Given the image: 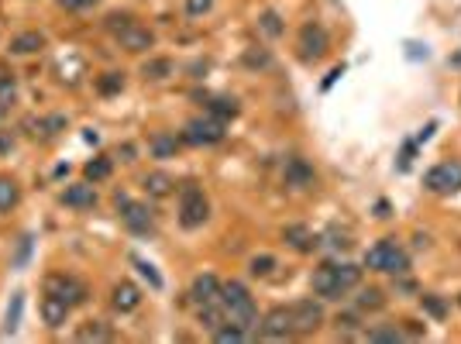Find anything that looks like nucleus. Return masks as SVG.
Returning <instances> with one entry per match:
<instances>
[{"label":"nucleus","instance_id":"b1692460","mask_svg":"<svg viewBox=\"0 0 461 344\" xmlns=\"http://www.w3.org/2000/svg\"><path fill=\"white\" fill-rule=\"evenodd\" d=\"M207 110H210V117H217V121L238 117V100H234V96H213Z\"/></svg>","mask_w":461,"mask_h":344},{"label":"nucleus","instance_id":"aec40b11","mask_svg":"<svg viewBox=\"0 0 461 344\" xmlns=\"http://www.w3.org/2000/svg\"><path fill=\"white\" fill-rule=\"evenodd\" d=\"M148 152H152L155 159H172V155L179 152V138L162 131V134H155V138L148 141Z\"/></svg>","mask_w":461,"mask_h":344},{"label":"nucleus","instance_id":"6e6552de","mask_svg":"<svg viewBox=\"0 0 461 344\" xmlns=\"http://www.w3.org/2000/svg\"><path fill=\"white\" fill-rule=\"evenodd\" d=\"M224 138V121H217V117H193L186 128H183V141H190V145H217Z\"/></svg>","mask_w":461,"mask_h":344},{"label":"nucleus","instance_id":"4468645a","mask_svg":"<svg viewBox=\"0 0 461 344\" xmlns=\"http://www.w3.org/2000/svg\"><path fill=\"white\" fill-rule=\"evenodd\" d=\"M190 296H193L197 306L217 303V300H220V282H217V275H210V272L197 275V279H193V286H190Z\"/></svg>","mask_w":461,"mask_h":344},{"label":"nucleus","instance_id":"f03ea898","mask_svg":"<svg viewBox=\"0 0 461 344\" xmlns=\"http://www.w3.org/2000/svg\"><path fill=\"white\" fill-rule=\"evenodd\" d=\"M220 306H224V320L227 324H238L241 331H248L252 334L255 327H258V310H255V300L252 293L241 286V282H224L220 286Z\"/></svg>","mask_w":461,"mask_h":344},{"label":"nucleus","instance_id":"79ce46f5","mask_svg":"<svg viewBox=\"0 0 461 344\" xmlns=\"http://www.w3.org/2000/svg\"><path fill=\"white\" fill-rule=\"evenodd\" d=\"M210 3H213V0H186V10H190V14H207Z\"/></svg>","mask_w":461,"mask_h":344},{"label":"nucleus","instance_id":"f704fd0d","mask_svg":"<svg viewBox=\"0 0 461 344\" xmlns=\"http://www.w3.org/2000/svg\"><path fill=\"white\" fill-rule=\"evenodd\" d=\"M337 338H358V317L355 313L337 317Z\"/></svg>","mask_w":461,"mask_h":344},{"label":"nucleus","instance_id":"473e14b6","mask_svg":"<svg viewBox=\"0 0 461 344\" xmlns=\"http://www.w3.org/2000/svg\"><path fill=\"white\" fill-rule=\"evenodd\" d=\"M382 306H385L382 289H362L358 293V310H382Z\"/></svg>","mask_w":461,"mask_h":344},{"label":"nucleus","instance_id":"49530a36","mask_svg":"<svg viewBox=\"0 0 461 344\" xmlns=\"http://www.w3.org/2000/svg\"><path fill=\"white\" fill-rule=\"evenodd\" d=\"M0 117H3V103H0Z\"/></svg>","mask_w":461,"mask_h":344},{"label":"nucleus","instance_id":"c03bdc74","mask_svg":"<svg viewBox=\"0 0 461 344\" xmlns=\"http://www.w3.org/2000/svg\"><path fill=\"white\" fill-rule=\"evenodd\" d=\"M62 7H80V0H59Z\"/></svg>","mask_w":461,"mask_h":344},{"label":"nucleus","instance_id":"a211bd4d","mask_svg":"<svg viewBox=\"0 0 461 344\" xmlns=\"http://www.w3.org/2000/svg\"><path fill=\"white\" fill-rule=\"evenodd\" d=\"M283 238L293 245L296 252H313V248H317V234H313L310 227H303V224H290V227L283 231Z\"/></svg>","mask_w":461,"mask_h":344},{"label":"nucleus","instance_id":"2f4dec72","mask_svg":"<svg viewBox=\"0 0 461 344\" xmlns=\"http://www.w3.org/2000/svg\"><path fill=\"white\" fill-rule=\"evenodd\" d=\"M121 86H125V76H121V73H104V76L97 80V89H100L104 96H111V93H121Z\"/></svg>","mask_w":461,"mask_h":344},{"label":"nucleus","instance_id":"ea45409f","mask_svg":"<svg viewBox=\"0 0 461 344\" xmlns=\"http://www.w3.org/2000/svg\"><path fill=\"white\" fill-rule=\"evenodd\" d=\"M14 93H17V89H14V80H0V103H3V107L14 100Z\"/></svg>","mask_w":461,"mask_h":344},{"label":"nucleus","instance_id":"412c9836","mask_svg":"<svg viewBox=\"0 0 461 344\" xmlns=\"http://www.w3.org/2000/svg\"><path fill=\"white\" fill-rule=\"evenodd\" d=\"M38 48H45L42 31H24V35H17V38L10 42V52H14V55H31V52H38Z\"/></svg>","mask_w":461,"mask_h":344},{"label":"nucleus","instance_id":"bb28decb","mask_svg":"<svg viewBox=\"0 0 461 344\" xmlns=\"http://www.w3.org/2000/svg\"><path fill=\"white\" fill-rule=\"evenodd\" d=\"M59 131H66V117L62 114H52V117L35 121V134H42V138H55Z\"/></svg>","mask_w":461,"mask_h":344},{"label":"nucleus","instance_id":"c9c22d12","mask_svg":"<svg viewBox=\"0 0 461 344\" xmlns=\"http://www.w3.org/2000/svg\"><path fill=\"white\" fill-rule=\"evenodd\" d=\"M169 73H172V62H169V59H155V62L145 66V76H148V80H166Z\"/></svg>","mask_w":461,"mask_h":344},{"label":"nucleus","instance_id":"7c9ffc66","mask_svg":"<svg viewBox=\"0 0 461 344\" xmlns=\"http://www.w3.org/2000/svg\"><path fill=\"white\" fill-rule=\"evenodd\" d=\"M420 303H423V310L434 317V320H444L448 317V303L441 300V296H434V293H427V296H420Z\"/></svg>","mask_w":461,"mask_h":344},{"label":"nucleus","instance_id":"f257e3e1","mask_svg":"<svg viewBox=\"0 0 461 344\" xmlns=\"http://www.w3.org/2000/svg\"><path fill=\"white\" fill-rule=\"evenodd\" d=\"M362 282V268L358 265H334V261H327V265H320L317 272H313V293L317 296H324V300H341L348 289H355Z\"/></svg>","mask_w":461,"mask_h":344},{"label":"nucleus","instance_id":"1a4fd4ad","mask_svg":"<svg viewBox=\"0 0 461 344\" xmlns=\"http://www.w3.org/2000/svg\"><path fill=\"white\" fill-rule=\"evenodd\" d=\"M114 207H118V214L125 217V224L134 231V234H148V231H152V210L141 207V203H134L127 193H118V196H114Z\"/></svg>","mask_w":461,"mask_h":344},{"label":"nucleus","instance_id":"20e7f679","mask_svg":"<svg viewBox=\"0 0 461 344\" xmlns=\"http://www.w3.org/2000/svg\"><path fill=\"white\" fill-rule=\"evenodd\" d=\"M207 217H210V203H207V196H204V189L193 186V182H186L183 193H179V224L193 231V227H204Z\"/></svg>","mask_w":461,"mask_h":344},{"label":"nucleus","instance_id":"cd10ccee","mask_svg":"<svg viewBox=\"0 0 461 344\" xmlns=\"http://www.w3.org/2000/svg\"><path fill=\"white\" fill-rule=\"evenodd\" d=\"M213 341H220V344H238V341H248V331H241L238 324H220L217 331H213Z\"/></svg>","mask_w":461,"mask_h":344},{"label":"nucleus","instance_id":"423d86ee","mask_svg":"<svg viewBox=\"0 0 461 344\" xmlns=\"http://www.w3.org/2000/svg\"><path fill=\"white\" fill-rule=\"evenodd\" d=\"M423 186L430 193H455V189H461V162H437L423 175Z\"/></svg>","mask_w":461,"mask_h":344},{"label":"nucleus","instance_id":"9d476101","mask_svg":"<svg viewBox=\"0 0 461 344\" xmlns=\"http://www.w3.org/2000/svg\"><path fill=\"white\" fill-rule=\"evenodd\" d=\"M45 293L62 296L69 306H80V303H86V286L80 282V279H73V275H62V272H55V275H48V279H45Z\"/></svg>","mask_w":461,"mask_h":344},{"label":"nucleus","instance_id":"58836bf2","mask_svg":"<svg viewBox=\"0 0 461 344\" xmlns=\"http://www.w3.org/2000/svg\"><path fill=\"white\" fill-rule=\"evenodd\" d=\"M127 24H131V14H111V17H107V28H111L114 35H118L121 28H127Z\"/></svg>","mask_w":461,"mask_h":344},{"label":"nucleus","instance_id":"c756f323","mask_svg":"<svg viewBox=\"0 0 461 344\" xmlns=\"http://www.w3.org/2000/svg\"><path fill=\"white\" fill-rule=\"evenodd\" d=\"M134 268H138V272L148 279V286H152V289H162V286H166V282H162V275L155 272V265H152V261H145V258L134 255Z\"/></svg>","mask_w":461,"mask_h":344},{"label":"nucleus","instance_id":"0eeeda50","mask_svg":"<svg viewBox=\"0 0 461 344\" xmlns=\"http://www.w3.org/2000/svg\"><path fill=\"white\" fill-rule=\"evenodd\" d=\"M327 48H331V38L320 24H303V31H299V59L303 62H320L327 55Z\"/></svg>","mask_w":461,"mask_h":344},{"label":"nucleus","instance_id":"e433bc0d","mask_svg":"<svg viewBox=\"0 0 461 344\" xmlns=\"http://www.w3.org/2000/svg\"><path fill=\"white\" fill-rule=\"evenodd\" d=\"M272 268H276V258L272 255H255L252 261H248V272H252V275H269Z\"/></svg>","mask_w":461,"mask_h":344},{"label":"nucleus","instance_id":"9b49d317","mask_svg":"<svg viewBox=\"0 0 461 344\" xmlns=\"http://www.w3.org/2000/svg\"><path fill=\"white\" fill-rule=\"evenodd\" d=\"M258 334H262V338H272V341L290 338V334H293V317H290V306H276V310H269V313L262 317V324H258Z\"/></svg>","mask_w":461,"mask_h":344},{"label":"nucleus","instance_id":"f8f14e48","mask_svg":"<svg viewBox=\"0 0 461 344\" xmlns=\"http://www.w3.org/2000/svg\"><path fill=\"white\" fill-rule=\"evenodd\" d=\"M283 179H286V186H293V189H310L313 182H317V172L313 166L306 162V159H286V166H283Z\"/></svg>","mask_w":461,"mask_h":344},{"label":"nucleus","instance_id":"a878e982","mask_svg":"<svg viewBox=\"0 0 461 344\" xmlns=\"http://www.w3.org/2000/svg\"><path fill=\"white\" fill-rule=\"evenodd\" d=\"M86 179L90 182H104V179H111V172H114V166H111V159H93V162H86Z\"/></svg>","mask_w":461,"mask_h":344},{"label":"nucleus","instance_id":"f3484780","mask_svg":"<svg viewBox=\"0 0 461 344\" xmlns=\"http://www.w3.org/2000/svg\"><path fill=\"white\" fill-rule=\"evenodd\" d=\"M69 303L62 300V296H52V293H45L42 300V320L48 324V327H62L66 324V317H69Z\"/></svg>","mask_w":461,"mask_h":344},{"label":"nucleus","instance_id":"7ed1b4c3","mask_svg":"<svg viewBox=\"0 0 461 344\" xmlns=\"http://www.w3.org/2000/svg\"><path fill=\"white\" fill-rule=\"evenodd\" d=\"M365 265L372 268V272H389V275H403L406 268H410V258L406 252L396 245V241H378L376 248H369L365 252Z\"/></svg>","mask_w":461,"mask_h":344},{"label":"nucleus","instance_id":"a18cd8bd","mask_svg":"<svg viewBox=\"0 0 461 344\" xmlns=\"http://www.w3.org/2000/svg\"><path fill=\"white\" fill-rule=\"evenodd\" d=\"M93 3H100V0H80V7H93Z\"/></svg>","mask_w":461,"mask_h":344},{"label":"nucleus","instance_id":"393cba45","mask_svg":"<svg viewBox=\"0 0 461 344\" xmlns=\"http://www.w3.org/2000/svg\"><path fill=\"white\" fill-rule=\"evenodd\" d=\"M21 313H24V293H14L10 296V306H7V317H3V334H14L17 331Z\"/></svg>","mask_w":461,"mask_h":344},{"label":"nucleus","instance_id":"ddd939ff","mask_svg":"<svg viewBox=\"0 0 461 344\" xmlns=\"http://www.w3.org/2000/svg\"><path fill=\"white\" fill-rule=\"evenodd\" d=\"M118 42H121V48H127V52H148L152 45H155V35L148 31V28H141V24H127V28H121L118 31Z\"/></svg>","mask_w":461,"mask_h":344},{"label":"nucleus","instance_id":"dca6fc26","mask_svg":"<svg viewBox=\"0 0 461 344\" xmlns=\"http://www.w3.org/2000/svg\"><path fill=\"white\" fill-rule=\"evenodd\" d=\"M111 303H114V310H118V313H131V310H138V303H141V289H138L134 282L121 279V282L114 286V296H111Z\"/></svg>","mask_w":461,"mask_h":344},{"label":"nucleus","instance_id":"c85d7f7f","mask_svg":"<svg viewBox=\"0 0 461 344\" xmlns=\"http://www.w3.org/2000/svg\"><path fill=\"white\" fill-rule=\"evenodd\" d=\"M365 338L372 344H396V341H403V331L399 327H372Z\"/></svg>","mask_w":461,"mask_h":344},{"label":"nucleus","instance_id":"6ab92c4d","mask_svg":"<svg viewBox=\"0 0 461 344\" xmlns=\"http://www.w3.org/2000/svg\"><path fill=\"white\" fill-rule=\"evenodd\" d=\"M172 189H176V179L166 175V172H152V175H145V193H148V196H159V200H162V196H169Z\"/></svg>","mask_w":461,"mask_h":344},{"label":"nucleus","instance_id":"2eb2a0df","mask_svg":"<svg viewBox=\"0 0 461 344\" xmlns=\"http://www.w3.org/2000/svg\"><path fill=\"white\" fill-rule=\"evenodd\" d=\"M62 203L73 207V210H93L97 207V189L90 182H76V186H69L62 193Z\"/></svg>","mask_w":461,"mask_h":344},{"label":"nucleus","instance_id":"4be33fe9","mask_svg":"<svg viewBox=\"0 0 461 344\" xmlns=\"http://www.w3.org/2000/svg\"><path fill=\"white\" fill-rule=\"evenodd\" d=\"M114 334H111V327L104 324V320H86L83 327L76 331V341H111Z\"/></svg>","mask_w":461,"mask_h":344},{"label":"nucleus","instance_id":"72a5a7b5","mask_svg":"<svg viewBox=\"0 0 461 344\" xmlns=\"http://www.w3.org/2000/svg\"><path fill=\"white\" fill-rule=\"evenodd\" d=\"M258 24H262V31H265L269 38H279V35H283V21H279V14H276V10H265Z\"/></svg>","mask_w":461,"mask_h":344},{"label":"nucleus","instance_id":"37998d69","mask_svg":"<svg viewBox=\"0 0 461 344\" xmlns=\"http://www.w3.org/2000/svg\"><path fill=\"white\" fill-rule=\"evenodd\" d=\"M10 145H14V141H10L7 134H0V152H10Z\"/></svg>","mask_w":461,"mask_h":344},{"label":"nucleus","instance_id":"4c0bfd02","mask_svg":"<svg viewBox=\"0 0 461 344\" xmlns=\"http://www.w3.org/2000/svg\"><path fill=\"white\" fill-rule=\"evenodd\" d=\"M28 255H31V238L24 234V238H21V245H17V255H14V268H24Z\"/></svg>","mask_w":461,"mask_h":344},{"label":"nucleus","instance_id":"5701e85b","mask_svg":"<svg viewBox=\"0 0 461 344\" xmlns=\"http://www.w3.org/2000/svg\"><path fill=\"white\" fill-rule=\"evenodd\" d=\"M17 200H21L17 182H14V179H7V175H0V214L14 210V207H17Z\"/></svg>","mask_w":461,"mask_h":344},{"label":"nucleus","instance_id":"a19ab883","mask_svg":"<svg viewBox=\"0 0 461 344\" xmlns=\"http://www.w3.org/2000/svg\"><path fill=\"white\" fill-rule=\"evenodd\" d=\"M327 245H331V248H351V238L341 234V231H331V234H327Z\"/></svg>","mask_w":461,"mask_h":344},{"label":"nucleus","instance_id":"de8ad7c7","mask_svg":"<svg viewBox=\"0 0 461 344\" xmlns=\"http://www.w3.org/2000/svg\"><path fill=\"white\" fill-rule=\"evenodd\" d=\"M455 62H461V55H455Z\"/></svg>","mask_w":461,"mask_h":344},{"label":"nucleus","instance_id":"39448f33","mask_svg":"<svg viewBox=\"0 0 461 344\" xmlns=\"http://www.w3.org/2000/svg\"><path fill=\"white\" fill-rule=\"evenodd\" d=\"M293 317V334H313L324 324V303L320 300H296L290 306Z\"/></svg>","mask_w":461,"mask_h":344}]
</instances>
